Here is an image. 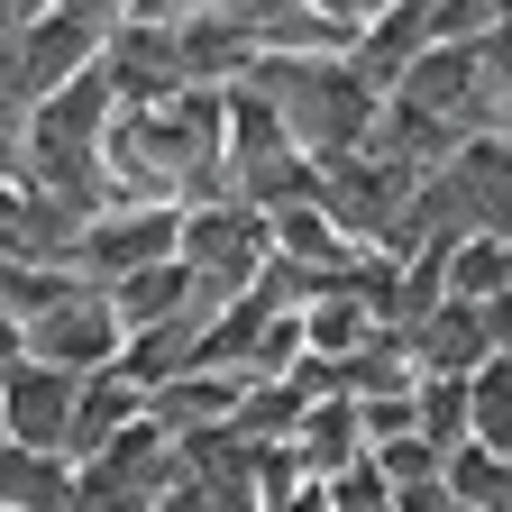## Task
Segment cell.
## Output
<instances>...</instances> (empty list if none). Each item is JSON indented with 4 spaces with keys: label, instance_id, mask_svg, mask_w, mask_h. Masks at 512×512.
<instances>
[{
    "label": "cell",
    "instance_id": "obj_4",
    "mask_svg": "<svg viewBox=\"0 0 512 512\" xmlns=\"http://www.w3.org/2000/svg\"><path fill=\"white\" fill-rule=\"evenodd\" d=\"M19 339H28V357H46V366H74V375H92V366H119V348H128V330H119V302L101 293V284H64L37 320H19Z\"/></svg>",
    "mask_w": 512,
    "mask_h": 512
},
{
    "label": "cell",
    "instance_id": "obj_3",
    "mask_svg": "<svg viewBox=\"0 0 512 512\" xmlns=\"http://www.w3.org/2000/svg\"><path fill=\"white\" fill-rule=\"evenodd\" d=\"M156 256H174V202H101V211L74 229V247H64V275L110 293L119 275L156 266Z\"/></svg>",
    "mask_w": 512,
    "mask_h": 512
},
{
    "label": "cell",
    "instance_id": "obj_1",
    "mask_svg": "<svg viewBox=\"0 0 512 512\" xmlns=\"http://www.w3.org/2000/svg\"><path fill=\"white\" fill-rule=\"evenodd\" d=\"M247 83L275 101L284 138H293L311 165L357 156V147L375 138V110H384V92L357 74L348 55H256V64H247Z\"/></svg>",
    "mask_w": 512,
    "mask_h": 512
},
{
    "label": "cell",
    "instance_id": "obj_14",
    "mask_svg": "<svg viewBox=\"0 0 512 512\" xmlns=\"http://www.w3.org/2000/svg\"><path fill=\"white\" fill-rule=\"evenodd\" d=\"M467 439L512 448V357H485V366L467 375Z\"/></svg>",
    "mask_w": 512,
    "mask_h": 512
},
{
    "label": "cell",
    "instance_id": "obj_10",
    "mask_svg": "<svg viewBox=\"0 0 512 512\" xmlns=\"http://www.w3.org/2000/svg\"><path fill=\"white\" fill-rule=\"evenodd\" d=\"M64 503H74V458L0 439V512H64Z\"/></svg>",
    "mask_w": 512,
    "mask_h": 512
},
{
    "label": "cell",
    "instance_id": "obj_16",
    "mask_svg": "<svg viewBox=\"0 0 512 512\" xmlns=\"http://www.w3.org/2000/svg\"><path fill=\"white\" fill-rule=\"evenodd\" d=\"M320 485H330V512H394V485H384L366 458L339 467V476H320Z\"/></svg>",
    "mask_w": 512,
    "mask_h": 512
},
{
    "label": "cell",
    "instance_id": "obj_19",
    "mask_svg": "<svg viewBox=\"0 0 512 512\" xmlns=\"http://www.w3.org/2000/svg\"><path fill=\"white\" fill-rule=\"evenodd\" d=\"M503 256H512V238H503Z\"/></svg>",
    "mask_w": 512,
    "mask_h": 512
},
{
    "label": "cell",
    "instance_id": "obj_9",
    "mask_svg": "<svg viewBox=\"0 0 512 512\" xmlns=\"http://www.w3.org/2000/svg\"><path fill=\"white\" fill-rule=\"evenodd\" d=\"M284 448H293V458H302L311 476H339V467H357V458H366V430H357V403H348V394H311V403L293 412Z\"/></svg>",
    "mask_w": 512,
    "mask_h": 512
},
{
    "label": "cell",
    "instance_id": "obj_8",
    "mask_svg": "<svg viewBox=\"0 0 512 512\" xmlns=\"http://www.w3.org/2000/svg\"><path fill=\"white\" fill-rule=\"evenodd\" d=\"M138 412H147V384L128 375V366H92V375H83V394H74V430H64V458H92V448H101V439H119Z\"/></svg>",
    "mask_w": 512,
    "mask_h": 512
},
{
    "label": "cell",
    "instance_id": "obj_6",
    "mask_svg": "<svg viewBox=\"0 0 512 512\" xmlns=\"http://www.w3.org/2000/svg\"><path fill=\"white\" fill-rule=\"evenodd\" d=\"M439 192L458 211V229L512 238V128H467L439 165Z\"/></svg>",
    "mask_w": 512,
    "mask_h": 512
},
{
    "label": "cell",
    "instance_id": "obj_17",
    "mask_svg": "<svg viewBox=\"0 0 512 512\" xmlns=\"http://www.w3.org/2000/svg\"><path fill=\"white\" fill-rule=\"evenodd\" d=\"M476 330H485V357H512V284L476 302Z\"/></svg>",
    "mask_w": 512,
    "mask_h": 512
},
{
    "label": "cell",
    "instance_id": "obj_7",
    "mask_svg": "<svg viewBox=\"0 0 512 512\" xmlns=\"http://www.w3.org/2000/svg\"><path fill=\"white\" fill-rule=\"evenodd\" d=\"M74 394L83 375L74 366H46V357H10L0 366V439H28V448H64V430H74Z\"/></svg>",
    "mask_w": 512,
    "mask_h": 512
},
{
    "label": "cell",
    "instance_id": "obj_11",
    "mask_svg": "<svg viewBox=\"0 0 512 512\" xmlns=\"http://www.w3.org/2000/svg\"><path fill=\"white\" fill-rule=\"evenodd\" d=\"M439 485L458 512H512V448H485V439H458L439 458Z\"/></svg>",
    "mask_w": 512,
    "mask_h": 512
},
{
    "label": "cell",
    "instance_id": "obj_2",
    "mask_svg": "<svg viewBox=\"0 0 512 512\" xmlns=\"http://www.w3.org/2000/svg\"><path fill=\"white\" fill-rule=\"evenodd\" d=\"M174 256L192 266L211 302H238L256 275H266V211L238 202V192H211V202H174Z\"/></svg>",
    "mask_w": 512,
    "mask_h": 512
},
{
    "label": "cell",
    "instance_id": "obj_5",
    "mask_svg": "<svg viewBox=\"0 0 512 512\" xmlns=\"http://www.w3.org/2000/svg\"><path fill=\"white\" fill-rule=\"evenodd\" d=\"M384 101H403V110H430V119H448L467 138V128H503V101L485 92V74H476V55L467 46H421L403 74H394V92Z\"/></svg>",
    "mask_w": 512,
    "mask_h": 512
},
{
    "label": "cell",
    "instance_id": "obj_15",
    "mask_svg": "<svg viewBox=\"0 0 512 512\" xmlns=\"http://www.w3.org/2000/svg\"><path fill=\"white\" fill-rule=\"evenodd\" d=\"M366 467H375L384 485H430V476H439V448H430L421 430H403V439H375Z\"/></svg>",
    "mask_w": 512,
    "mask_h": 512
},
{
    "label": "cell",
    "instance_id": "obj_18",
    "mask_svg": "<svg viewBox=\"0 0 512 512\" xmlns=\"http://www.w3.org/2000/svg\"><path fill=\"white\" fill-rule=\"evenodd\" d=\"M19 348H28V339H19V320H10V311H0V366H10Z\"/></svg>",
    "mask_w": 512,
    "mask_h": 512
},
{
    "label": "cell",
    "instance_id": "obj_12",
    "mask_svg": "<svg viewBox=\"0 0 512 512\" xmlns=\"http://www.w3.org/2000/svg\"><path fill=\"white\" fill-rule=\"evenodd\" d=\"M439 284L458 293V302H485V293H503V284H512V256H503V238H485V229L448 238V247H439Z\"/></svg>",
    "mask_w": 512,
    "mask_h": 512
},
{
    "label": "cell",
    "instance_id": "obj_13",
    "mask_svg": "<svg viewBox=\"0 0 512 512\" xmlns=\"http://www.w3.org/2000/svg\"><path fill=\"white\" fill-rule=\"evenodd\" d=\"M412 430L448 458V448L467 439V375H421L412 384Z\"/></svg>",
    "mask_w": 512,
    "mask_h": 512
}]
</instances>
